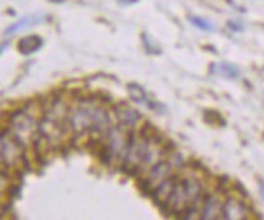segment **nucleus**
Listing matches in <instances>:
<instances>
[{
	"mask_svg": "<svg viewBox=\"0 0 264 220\" xmlns=\"http://www.w3.org/2000/svg\"><path fill=\"white\" fill-rule=\"evenodd\" d=\"M68 123L75 133H86V131L107 130L111 120H109V114L101 105L81 101L70 110Z\"/></svg>",
	"mask_w": 264,
	"mask_h": 220,
	"instance_id": "obj_1",
	"label": "nucleus"
},
{
	"mask_svg": "<svg viewBox=\"0 0 264 220\" xmlns=\"http://www.w3.org/2000/svg\"><path fill=\"white\" fill-rule=\"evenodd\" d=\"M162 148L152 138L141 136L130 141V146L125 154V167L128 170H139V169H151L152 165L161 162Z\"/></svg>",
	"mask_w": 264,
	"mask_h": 220,
	"instance_id": "obj_2",
	"label": "nucleus"
},
{
	"mask_svg": "<svg viewBox=\"0 0 264 220\" xmlns=\"http://www.w3.org/2000/svg\"><path fill=\"white\" fill-rule=\"evenodd\" d=\"M201 196V185L195 178H182L177 180L173 185V190L169 196L167 203L164 207L172 209L179 215L186 211L188 207L195 206V203L200 199Z\"/></svg>",
	"mask_w": 264,
	"mask_h": 220,
	"instance_id": "obj_3",
	"label": "nucleus"
},
{
	"mask_svg": "<svg viewBox=\"0 0 264 220\" xmlns=\"http://www.w3.org/2000/svg\"><path fill=\"white\" fill-rule=\"evenodd\" d=\"M130 138L127 135V131L120 130V128H112L109 130L107 133V141H105V154L104 157L105 160H124L127 149L130 146Z\"/></svg>",
	"mask_w": 264,
	"mask_h": 220,
	"instance_id": "obj_4",
	"label": "nucleus"
},
{
	"mask_svg": "<svg viewBox=\"0 0 264 220\" xmlns=\"http://www.w3.org/2000/svg\"><path fill=\"white\" fill-rule=\"evenodd\" d=\"M2 167L4 169H15L23 160V146L21 141L10 135L8 131L2 133Z\"/></svg>",
	"mask_w": 264,
	"mask_h": 220,
	"instance_id": "obj_5",
	"label": "nucleus"
},
{
	"mask_svg": "<svg viewBox=\"0 0 264 220\" xmlns=\"http://www.w3.org/2000/svg\"><path fill=\"white\" fill-rule=\"evenodd\" d=\"M12 130H13V135L21 142L31 139L36 135V130H38L36 117L31 115L29 110H21V112L12 117Z\"/></svg>",
	"mask_w": 264,
	"mask_h": 220,
	"instance_id": "obj_6",
	"label": "nucleus"
},
{
	"mask_svg": "<svg viewBox=\"0 0 264 220\" xmlns=\"http://www.w3.org/2000/svg\"><path fill=\"white\" fill-rule=\"evenodd\" d=\"M170 177H172V167H170V163L161 160L156 165H152V167L148 170V175H146V178H145V185L149 186L151 190H156L161 183L169 180Z\"/></svg>",
	"mask_w": 264,
	"mask_h": 220,
	"instance_id": "obj_7",
	"label": "nucleus"
},
{
	"mask_svg": "<svg viewBox=\"0 0 264 220\" xmlns=\"http://www.w3.org/2000/svg\"><path fill=\"white\" fill-rule=\"evenodd\" d=\"M250 214H248V209L247 206L235 199V197H230L227 199L222 206V218H227V220H241V218H248Z\"/></svg>",
	"mask_w": 264,
	"mask_h": 220,
	"instance_id": "obj_8",
	"label": "nucleus"
},
{
	"mask_svg": "<svg viewBox=\"0 0 264 220\" xmlns=\"http://www.w3.org/2000/svg\"><path fill=\"white\" fill-rule=\"evenodd\" d=\"M115 115L118 118V122L122 123L125 128H133L141 118V115L136 112L135 108L127 107V105H118L115 108Z\"/></svg>",
	"mask_w": 264,
	"mask_h": 220,
	"instance_id": "obj_9",
	"label": "nucleus"
},
{
	"mask_svg": "<svg viewBox=\"0 0 264 220\" xmlns=\"http://www.w3.org/2000/svg\"><path fill=\"white\" fill-rule=\"evenodd\" d=\"M217 217H222V206L217 197L207 196L201 209V218H217Z\"/></svg>",
	"mask_w": 264,
	"mask_h": 220,
	"instance_id": "obj_10",
	"label": "nucleus"
},
{
	"mask_svg": "<svg viewBox=\"0 0 264 220\" xmlns=\"http://www.w3.org/2000/svg\"><path fill=\"white\" fill-rule=\"evenodd\" d=\"M44 20H46V18L41 16V15H29V16H25V18L18 20L16 23L10 25V26L5 29V34H7V36H13V34H16L18 31L25 29V28H28V26H31V25L42 23Z\"/></svg>",
	"mask_w": 264,
	"mask_h": 220,
	"instance_id": "obj_11",
	"label": "nucleus"
},
{
	"mask_svg": "<svg viewBox=\"0 0 264 220\" xmlns=\"http://www.w3.org/2000/svg\"><path fill=\"white\" fill-rule=\"evenodd\" d=\"M41 47H42V38L41 36H36V34L26 36V38H23V39L18 42V50L23 53V55L34 53Z\"/></svg>",
	"mask_w": 264,
	"mask_h": 220,
	"instance_id": "obj_12",
	"label": "nucleus"
},
{
	"mask_svg": "<svg viewBox=\"0 0 264 220\" xmlns=\"http://www.w3.org/2000/svg\"><path fill=\"white\" fill-rule=\"evenodd\" d=\"M213 71L217 76H224V78H228V80H235V78H238V75H240L238 67H235V65H232V63H227V62L214 63L213 65Z\"/></svg>",
	"mask_w": 264,
	"mask_h": 220,
	"instance_id": "obj_13",
	"label": "nucleus"
},
{
	"mask_svg": "<svg viewBox=\"0 0 264 220\" xmlns=\"http://www.w3.org/2000/svg\"><path fill=\"white\" fill-rule=\"evenodd\" d=\"M128 94L138 104H146L148 102V97H146L145 89H143V87L138 86V84H128Z\"/></svg>",
	"mask_w": 264,
	"mask_h": 220,
	"instance_id": "obj_14",
	"label": "nucleus"
},
{
	"mask_svg": "<svg viewBox=\"0 0 264 220\" xmlns=\"http://www.w3.org/2000/svg\"><path fill=\"white\" fill-rule=\"evenodd\" d=\"M188 20H190V23L195 25L198 29H203V31H207V32H211V31H213V25L209 23L207 20H204V18H200V16H190Z\"/></svg>",
	"mask_w": 264,
	"mask_h": 220,
	"instance_id": "obj_15",
	"label": "nucleus"
},
{
	"mask_svg": "<svg viewBox=\"0 0 264 220\" xmlns=\"http://www.w3.org/2000/svg\"><path fill=\"white\" fill-rule=\"evenodd\" d=\"M143 39H145V44H146V47L149 49V52H152V50L156 52V53H157V52H161V49H159V47L156 46V42H154V41L151 42V39H149V38H148L146 34L143 36Z\"/></svg>",
	"mask_w": 264,
	"mask_h": 220,
	"instance_id": "obj_16",
	"label": "nucleus"
},
{
	"mask_svg": "<svg viewBox=\"0 0 264 220\" xmlns=\"http://www.w3.org/2000/svg\"><path fill=\"white\" fill-rule=\"evenodd\" d=\"M118 2H122V4H136L138 0H118Z\"/></svg>",
	"mask_w": 264,
	"mask_h": 220,
	"instance_id": "obj_17",
	"label": "nucleus"
},
{
	"mask_svg": "<svg viewBox=\"0 0 264 220\" xmlns=\"http://www.w3.org/2000/svg\"><path fill=\"white\" fill-rule=\"evenodd\" d=\"M50 2H54V4H60V2H63V0H50Z\"/></svg>",
	"mask_w": 264,
	"mask_h": 220,
	"instance_id": "obj_18",
	"label": "nucleus"
},
{
	"mask_svg": "<svg viewBox=\"0 0 264 220\" xmlns=\"http://www.w3.org/2000/svg\"><path fill=\"white\" fill-rule=\"evenodd\" d=\"M261 191H262V196H264V181H262V185H261Z\"/></svg>",
	"mask_w": 264,
	"mask_h": 220,
	"instance_id": "obj_19",
	"label": "nucleus"
}]
</instances>
